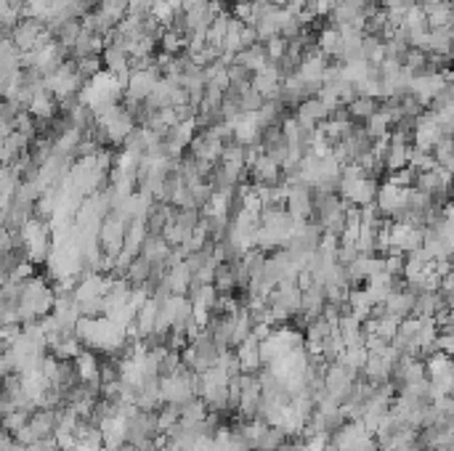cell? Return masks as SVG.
I'll return each mask as SVG.
<instances>
[{"label": "cell", "instance_id": "obj_8", "mask_svg": "<svg viewBox=\"0 0 454 451\" xmlns=\"http://www.w3.org/2000/svg\"><path fill=\"white\" fill-rule=\"evenodd\" d=\"M383 305L391 316H396V319H406V316H412L414 295L404 287V290H399V292H391V295L383 300Z\"/></svg>", "mask_w": 454, "mask_h": 451}, {"label": "cell", "instance_id": "obj_4", "mask_svg": "<svg viewBox=\"0 0 454 451\" xmlns=\"http://www.w3.org/2000/svg\"><path fill=\"white\" fill-rule=\"evenodd\" d=\"M247 170H250V175H252V183H258V186H276V183L282 180L279 165H276L271 157H266V154H261Z\"/></svg>", "mask_w": 454, "mask_h": 451}, {"label": "cell", "instance_id": "obj_25", "mask_svg": "<svg viewBox=\"0 0 454 451\" xmlns=\"http://www.w3.org/2000/svg\"><path fill=\"white\" fill-rule=\"evenodd\" d=\"M385 183H391L396 189H412L414 183V170L412 168H401V170H394L385 175Z\"/></svg>", "mask_w": 454, "mask_h": 451}, {"label": "cell", "instance_id": "obj_15", "mask_svg": "<svg viewBox=\"0 0 454 451\" xmlns=\"http://www.w3.org/2000/svg\"><path fill=\"white\" fill-rule=\"evenodd\" d=\"M212 287H215L218 295H232V292L237 290L232 263H218V266H215V279H212Z\"/></svg>", "mask_w": 454, "mask_h": 451}, {"label": "cell", "instance_id": "obj_20", "mask_svg": "<svg viewBox=\"0 0 454 451\" xmlns=\"http://www.w3.org/2000/svg\"><path fill=\"white\" fill-rule=\"evenodd\" d=\"M345 112H348V117L351 120H367L369 114L377 112V99H353L351 104H345Z\"/></svg>", "mask_w": 454, "mask_h": 451}, {"label": "cell", "instance_id": "obj_9", "mask_svg": "<svg viewBox=\"0 0 454 451\" xmlns=\"http://www.w3.org/2000/svg\"><path fill=\"white\" fill-rule=\"evenodd\" d=\"M162 284L171 290V295H186L189 284H192V273H189V268H186L183 261H181V263H175V266H171V268L165 271Z\"/></svg>", "mask_w": 454, "mask_h": 451}, {"label": "cell", "instance_id": "obj_11", "mask_svg": "<svg viewBox=\"0 0 454 451\" xmlns=\"http://www.w3.org/2000/svg\"><path fill=\"white\" fill-rule=\"evenodd\" d=\"M149 237V229H146V221H131L125 226V239H122V252H128V255H139L141 252V244L144 239Z\"/></svg>", "mask_w": 454, "mask_h": 451}, {"label": "cell", "instance_id": "obj_30", "mask_svg": "<svg viewBox=\"0 0 454 451\" xmlns=\"http://www.w3.org/2000/svg\"><path fill=\"white\" fill-rule=\"evenodd\" d=\"M210 0H181V11H192L200 9V6H207Z\"/></svg>", "mask_w": 454, "mask_h": 451}, {"label": "cell", "instance_id": "obj_26", "mask_svg": "<svg viewBox=\"0 0 454 451\" xmlns=\"http://www.w3.org/2000/svg\"><path fill=\"white\" fill-rule=\"evenodd\" d=\"M284 48H287V40H284V38H279V35H276V38H271V40H266V43H263L266 61H269V64H276V61L284 56Z\"/></svg>", "mask_w": 454, "mask_h": 451}, {"label": "cell", "instance_id": "obj_7", "mask_svg": "<svg viewBox=\"0 0 454 451\" xmlns=\"http://www.w3.org/2000/svg\"><path fill=\"white\" fill-rule=\"evenodd\" d=\"M258 348H261V342L255 340V337H247L237 345V361H239V369L242 374H255V371L261 369V356H258Z\"/></svg>", "mask_w": 454, "mask_h": 451}, {"label": "cell", "instance_id": "obj_13", "mask_svg": "<svg viewBox=\"0 0 454 451\" xmlns=\"http://www.w3.org/2000/svg\"><path fill=\"white\" fill-rule=\"evenodd\" d=\"M425 24L428 30H444V27H452V3L449 0H441L431 9H425Z\"/></svg>", "mask_w": 454, "mask_h": 451}, {"label": "cell", "instance_id": "obj_19", "mask_svg": "<svg viewBox=\"0 0 454 451\" xmlns=\"http://www.w3.org/2000/svg\"><path fill=\"white\" fill-rule=\"evenodd\" d=\"M50 351H53V353H50L53 359H59V361H72L75 356H77V353L82 351V342L77 340L75 335H72V337H64V340H59L56 345H50Z\"/></svg>", "mask_w": 454, "mask_h": 451}, {"label": "cell", "instance_id": "obj_10", "mask_svg": "<svg viewBox=\"0 0 454 451\" xmlns=\"http://www.w3.org/2000/svg\"><path fill=\"white\" fill-rule=\"evenodd\" d=\"M234 64H239V67H244V70L250 72V75H255V72L266 70V50H263V43H255V45H250V48L239 50L237 56H234Z\"/></svg>", "mask_w": 454, "mask_h": 451}, {"label": "cell", "instance_id": "obj_18", "mask_svg": "<svg viewBox=\"0 0 454 451\" xmlns=\"http://www.w3.org/2000/svg\"><path fill=\"white\" fill-rule=\"evenodd\" d=\"M151 273V263L146 261V258H141V255H136L131 261V266H128V271H125V279L131 281L133 287H139V284H144V281L149 279Z\"/></svg>", "mask_w": 454, "mask_h": 451}, {"label": "cell", "instance_id": "obj_23", "mask_svg": "<svg viewBox=\"0 0 454 451\" xmlns=\"http://www.w3.org/2000/svg\"><path fill=\"white\" fill-rule=\"evenodd\" d=\"M101 70H104V64H101V56H85V59L75 61V72H77L80 77H85V80L96 77Z\"/></svg>", "mask_w": 454, "mask_h": 451}, {"label": "cell", "instance_id": "obj_16", "mask_svg": "<svg viewBox=\"0 0 454 451\" xmlns=\"http://www.w3.org/2000/svg\"><path fill=\"white\" fill-rule=\"evenodd\" d=\"M449 45H452V27L428 30V48H425V53H449Z\"/></svg>", "mask_w": 454, "mask_h": 451}, {"label": "cell", "instance_id": "obj_27", "mask_svg": "<svg viewBox=\"0 0 454 451\" xmlns=\"http://www.w3.org/2000/svg\"><path fill=\"white\" fill-rule=\"evenodd\" d=\"M232 16H234V19H239L242 24H247V27H252V3H247V0H242V3H234Z\"/></svg>", "mask_w": 454, "mask_h": 451}, {"label": "cell", "instance_id": "obj_17", "mask_svg": "<svg viewBox=\"0 0 454 451\" xmlns=\"http://www.w3.org/2000/svg\"><path fill=\"white\" fill-rule=\"evenodd\" d=\"M364 133L369 136V138H385L388 133H391V122L385 117L383 112L377 109L374 114H369L367 120H364Z\"/></svg>", "mask_w": 454, "mask_h": 451}, {"label": "cell", "instance_id": "obj_6", "mask_svg": "<svg viewBox=\"0 0 454 451\" xmlns=\"http://www.w3.org/2000/svg\"><path fill=\"white\" fill-rule=\"evenodd\" d=\"M72 364H75V374H77V380L101 388L99 385V366L101 364H99V359H96V353L88 351V348H82V351L72 359Z\"/></svg>", "mask_w": 454, "mask_h": 451}, {"label": "cell", "instance_id": "obj_12", "mask_svg": "<svg viewBox=\"0 0 454 451\" xmlns=\"http://www.w3.org/2000/svg\"><path fill=\"white\" fill-rule=\"evenodd\" d=\"M139 255L146 258L151 266H154V263H165L168 261V255H171V244L162 239L160 234H149V237L144 239L141 252H139Z\"/></svg>", "mask_w": 454, "mask_h": 451}, {"label": "cell", "instance_id": "obj_21", "mask_svg": "<svg viewBox=\"0 0 454 451\" xmlns=\"http://www.w3.org/2000/svg\"><path fill=\"white\" fill-rule=\"evenodd\" d=\"M27 420H30V411L13 409V411H9V414H3V417H0V430L11 433V435H13V433L21 428V425H27Z\"/></svg>", "mask_w": 454, "mask_h": 451}, {"label": "cell", "instance_id": "obj_5", "mask_svg": "<svg viewBox=\"0 0 454 451\" xmlns=\"http://www.w3.org/2000/svg\"><path fill=\"white\" fill-rule=\"evenodd\" d=\"M27 112L35 117V122H53V117L59 114V101L53 99V93H48V90L43 88L32 96Z\"/></svg>", "mask_w": 454, "mask_h": 451}, {"label": "cell", "instance_id": "obj_2", "mask_svg": "<svg viewBox=\"0 0 454 451\" xmlns=\"http://www.w3.org/2000/svg\"><path fill=\"white\" fill-rule=\"evenodd\" d=\"M45 32V24L40 19H30V16H24V19L16 21V27L11 30V40L19 50H35L38 48V43H40V35Z\"/></svg>", "mask_w": 454, "mask_h": 451}, {"label": "cell", "instance_id": "obj_24", "mask_svg": "<svg viewBox=\"0 0 454 451\" xmlns=\"http://www.w3.org/2000/svg\"><path fill=\"white\" fill-rule=\"evenodd\" d=\"M327 335H330V324L322 316L306 324V342H322Z\"/></svg>", "mask_w": 454, "mask_h": 451}, {"label": "cell", "instance_id": "obj_22", "mask_svg": "<svg viewBox=\"0 0 454 451\" xmlns=\"http://www.w3.org/2000/svg\"><path fill=\"white\" fill-rule=\"evenodd\" d=\"M337 40H340V32L335 30L333 24H330V27H324L322 32H319V35H316V48L322 50L324 56H333V50H335V45H337Z\"/></svg>", "mask_w": 454, "mask_h": 451}, {"label": "cell", "instance_id": "obj_29", "mask_svg": "<svg viewBox=\"0 0 454 451\" xmlns=\"http://www.w3.org/2000/svg\"><path fill=\"white\" fill-rule=\"evenodd\" d=\"M242 48L239 50H244V48H250V45H255V43H258V35H255V30H252V27H247V24H244V30H242Z\"/></svg>", "mask_w": 454, "mask_h": 451}, {"label": "cell", "instance_id": "obj_1", "mask_svg": "<svg viewBox=\"0 0 454 451\" xmlns=\"http://www.w3.org/2000/svg\"><path fill=\"white\" fill-rule=\"evenodd\" d=\"M125 226L128 223L117 218L114 212H109L99 226V247L104 255H120L122 239H125Z\"/></svg>", "mask_w": 454, "mask_h": 451}, {"label": "cell", "instance_id": "obj_14", "mask_svg": "<svg viewBox=\"0 0 454 451\" xmlns=\"http://www.w3.org/2000/svg\"><path fill=\"white\" fill-rule=\"evenodd\" d=\"M374 197H377V180L374 178H362L353 189L348 205H356V207H367V205H374Z\"/></svg>", "mask_w": 454, "mask_h": 451}, {"label": "cell", "instance_id": "obj_28", "mask_svg": "<svg viewBox=\"0 0 454 451\" xmlns=\"http://www.w3.org/2000/svg\"><path fill=\"white\" fill-rule=\"evenodd\" d=\"M21 335V324L19 321H9V324H0V340L6 342V345H11V342L16 340Z\"/></svg>", "mask_w": 454, "mask_h": 451}, {"label": "cell", "instance_id": "obj_3", "mask_svg": "<svg viewBox=\"0 0 454 451\" xmlns=\"http://www.w3.org/2000/svg\"><path fill=\"white\" fill-rule=\"evenodd\" d=\"M160 80V72L154 70V64H151L149 70H136L128 75V82H125V96L133 101H144L149 99V93L154 90Z\"/></svg>", "mask_w": 454, "mask_h": 451}]
</instances>
